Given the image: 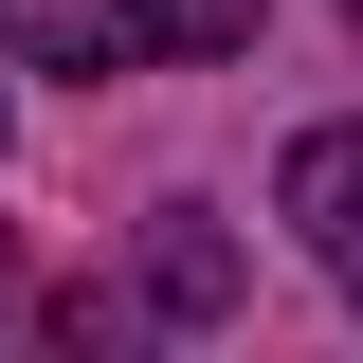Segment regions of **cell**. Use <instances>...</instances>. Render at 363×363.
Segmentation results:
<instances>
[{
    "instance_id": "1",
    "label": "cell",
    "mask_w": 363,
    "mask_h": 363,
    "mask_svg": "<svg viewBox=\"0 0 363 363\" xmlns=\"http://www.w3.org/2000/svg\"><path fill=\"white\" fill-rule=\"evenodd\" d=\"M255 0H0L18 73H164V55H236Z\"/></svg>"
},
{
    "instance_id": "2",
    "label": "cell",
    "mask_w": 363,
    "mask_h": 363,
    "mask_svg": "<svg viewBox=\"0 0 363 363\" xmlns=\"http://www.w3.org/2000/svg\"><path fill=\"white\" fill-rule=\"evenodd\" d=\"M291 218H309V255L363 291V128H309V145H291Z\"/></svg>"
}]
</instances>
